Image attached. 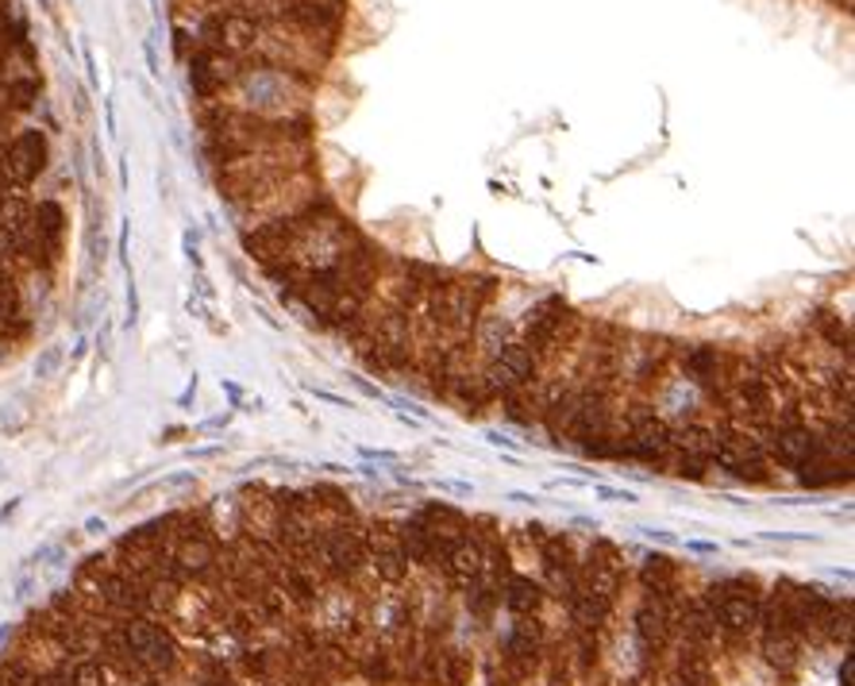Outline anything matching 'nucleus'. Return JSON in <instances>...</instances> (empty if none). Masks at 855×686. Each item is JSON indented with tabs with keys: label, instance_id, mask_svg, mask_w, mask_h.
I'll use <instances>...</instances> for the list:
<instances>
[{
	"label": "nucleus",
	"instance_id": "nucleus-13",
	"mask_svg": "<svg viewBox=\"0 0 855 686\" xmlns=\"http://www.w3.org/2000/svg\"><path fill=\"white\" fill-rule=\"evenodd\" d=\"M478 375H482V386H486L489 401H497V398H509V393L536 382L539 359L524 347V343H509V347H501V352L486 363V370H478Z\"/></svg>",
	"mask_w": 855,
	"mask_h": 686
},
{
	"label": "nucleus",
	"instance_id": "nucleus-31",
	"mask_svg": "<svg viewBox=\"0 0 855 686\" xmlns=\"http://www.w3.org/2000/svg\"><path fill=\"white\" fill-rule=\"evenodd\" d=\"M486 683H489V686H524V678L516 675V671L509 667L506 660H497V663H489V671H486Z\"/></svg>",
	"mask_w": 855,
	"mask_h": 686
},
{
	"label": "nucleus",
	"instance_id": "nucleus-16",
	"mask_svg": "<svg viewBox=\"0 0 855 686\" xmlns=\"http://www.w3.org/2000/svg\"><path fill=\"white\" fill-rule=\"evenodd\" d=\"M544 644H547V629L539 617H513V629L506 637L501 660L529 683V675H536L539 663H544Z\"/></svg>",
	"mask_w": 855,
	"mask_h": 686
},
{
	"label": "nucleus",
	"instance_id": "nucleus-20",
	"mask_svg": "<svg viewBox=\"0 0 855 686\" xmlns=\"http://www.w3.org/2000/svg\"><path fill=\"white\" fill-rule=\"evenodd\" d=\"M440 571H443V579H448V587H455V590L471 587V582L478 579V571H482V540H478V532L471 529L455 547H451L448 556H443Z\"/></svg>",
	"mask_w": 855,
	"mask_h": 686
},
{
	"label": "nucleus",
	"instance_id": "nucleus-22",
	"mask_svg": "<svg viewBox=\"0 0 855 686\" xmlns=\"http://www.w3.org/2000/svg\"><path fill=\"white\" fill-rule=\"evenodd\" d=\"M397 529V544L405 552V564L408 567H420V571H436V552H432V540L424 532L420 517H405V521H393Z\"/></svg>",
	"mask_w": 855,
	"mask_h": 686
},
{
	"label": "nucleus",
	"instance_id": "nucleus-33",
	"mask_svg": "<svg viewBox=\"0 0 855 686\" xmlns=\"http://www.w3.org/2000/svg\"><path fill=\"white\" fill-rule=\"evenodd\" d=\"M551 686H570V675L559 667V663H555V667H551Z\"/></svg>",
	"mask_w": 855,
	"mask_h": 686
},
{
	"label": "nucleus",
	"instance_id": "nucleus-18",
	"mask_svg": "<svg viewBox=\"0 0 855 686\" xmlns=\"http://www.w3.org/2000/svg\"><path fill=\"white\" fill-rule=\"evenodd\" d=\"M0 158H4V174H9L12 186H32L43 174V166H47V140H43V131L16 135L9 147L0 151Z\"/></svg>",
	"mask_w": 855,
	"mask_h": 686
},
{
	"label": "nucleus",
	"instance_id": "nucleus-8",
	"mask_svg": "<svg viewBox=\"0 0 855 686\" xmlns=\"http://www.w3.org/2000/svg\"><path fill=\"white\" fill-rule=\"evenodd\" d=\"M713 463L725 466L733 478H744V483H756V486L771 483V459H767V451L759 448V440L748 428H733L725 417H721V443L713 451Z\"/></svg>",
	"mask_w": 855,
	"mask_h": 686
},
{
	"label": "nucleus",
	"instance_id": "nucleus-11",
	"mask_svg": "<svg viewBox=\"0 0 855 686\" xmlns=\"http://www.w3.org/2000/svg\"><path fill=\"white\" fill-rule=\"evenodd\" d=\"M678 363H682L686 378H690L698 390H705V398L713 405H721L728 390V378H733V363L736 355L717 347V343H686L682 352H678Z\"/></svg>",
	"mask_w": 855,
	"mask_h": 686
},
{
	"label": "nucleus",
	"instance_id": "nucleus-6",
	"mask_svg": "<svg viewBox=\"0 0 855 686\" xmlns=\"http://www.w3.org/2000/svg\"><path fill=\"white\" fill-rule=\"evenodd\" d=\"M582 320L579 312L570 309L562 297H544V301L532 309L529 324H524V347H529L532 355L539 359V367H544L551 355H559L562 347H570L574 343V335H579Z\"/></svg>",
	"mask_w": 855,
	"mask_h": 686
},
{
	"label": "nucleus",
	"instance_id": "nucleus-12",
	"mask_svg": "<svg viewBox=\"0 0 855 686\" xmlns=\"http://www.w3.org/2000/svg\"><path fill=\"white\" fill-rule=\"evenodd\" d=\"M363 536H367V567L382 587L408 582L405 552L397 544V529L385 517H363Z\"/></svg>",
	"mask_w": 855,
	"mask_h": 686
},
{
	"label": "nucleus",
	"instance_id": "nucleus-14",
	"mask_svg": "<svg viewBox=\"0 0 855 686\" xmlns=\"http://www.w3.org/2000/svg\"><path fill=\"white\" fill-rule=\"evenodd\" d=\"M670 602L675 598L667 594H648L640 598V605H636V617H632V637L636 644H640V652H644L648 663H660L663 648L670 644V632H675V610H670Z\"/></svg>",
	"mask_w": 855,
	"mask_h": 686
},
{
	"label": "nucleus",
	"instance_id": "nucleus-28",
	"mask_svg": "<svg viewBox=\"0 0 855 686\" xmlns=\"http://www.w3.org/2000/svg\"><path fill=\"white\" fill-rule=\"evenodd\" d=\"M809 328H814V340H821L824 347H836V352L852 355V328H847V320H840L836 312L817 309L814 317H809Z\"/></svg>",
	"mask_w": 855,
	"mask_h": 686
},
{
	"label": "nucleus",
	"instance_id": "nucleus-32",
	"mask_svg": "<svg viewBox=\"0 0 855 686\" xmlns=\"http://www.w3.org/2000/svg\"><path fill=\"white\" fill-rule=\"evenodd\" d=\"M840 686H852V655H844L840 663Z\"/></svg>",
	"mask_w": 855,
	"mask_h": 686
},
{
	"label": "nucleus",
	"instance_id": "nucleus-24",
	"mask_svg": "<svg viewBox=\"0 0 855 686\" xmlns=\"http://www.w3.org/2000/svg\"><path fill=\"white\" fill-rule=\"evenodd\" d=\"M759 652H763L767 667L774 671H794L801 660V640L791 629H763L759 632Z\"/></svg>",
	"mask_w": 855,
	"mask_h": 686
},
{
	"label": "nucleus",
	"instance_id": "nucleus-15",
	"mask_svg": "<svg viewBox=\"0 0 855 686\" xmlns=\"http://www.w3.org/2000/svg\"><path fill=\"white\" fill-rule=\"evenodd\" d=\"M620 582H625V556L613 540H594L586 552V559H579V590L602 594L609 602H617Z\"/></svg>",
	"mask_w": 855,
	"mask_h": 686
},
{
	"label": "nucleus",
	"instance_id": "nucleus-5",
	"mask_svg": "<svg viewBox=\"0 0 855 686\" xmlns=\"http://www.w3.org/2000/svg\"><path fill=\"white\" fill-rule=\"evenodd\" d=\"M617 459L632 463H670V425L652 405H632L625 413V425L617 433Z\"/></svg>",
	"mask_w": 855,
	"mask_h": 686
},
{
	"label": "nucleus",
	"instance_id": "nucleus-35",
	"mask_svg": "<svg viewBox=\"0 0 855 686\" xmlns=\"http://www.w3.org/2000/svg\"><path fill=\"white\" fill-rule=\"evenodd\" d=\"M135 686H163V683H158V678L155 675H151V678H139V683Z\"/></svg>",
	"mask_w": 855,
	"mask_h": 686
},
{
	"label": "nucleus",
	"instance_id": "nucleus-9",
	"mask_svg": "<svg viewBox=\"0 0 855 686\" xmlns=\"http://www.w3.org/2000/svg\"><path fill=\"white\" fill-rule=\"evenodd\" d=\"M294 297L305 305V309L312 312V317L320 320V324L340 328V332H347V328L363 317V309H367V305H370V301H359V297H355V294H347V289H343L340 282L332 279V274H320V279H309L301 289H297Z\"/></svg>",
	"mask_w": 855,
	"mask_h": 686
},
{
	"label": "nucleus",
	"instance_id": "nucleus-34",
	"mask_svg": "<svg viewBox=\"0 0 855 686\" xmlns=\"http://www.w3.org/2000/svg\"><path fill=\"white\" fill-rule=\"evenodd\" d=\"M197 686H231L228 678H204V683H197Z\"/></svg>",
	"mask_w": 855,
	"mask_h": 686
},
{
	"label": "nucleus",
	"instance_id": "nucleus-17",
	"mask_svg": "<svg viewBox=\"0 0 855 686\" xmlns=\"http://www.w3.org/2000/svg\"><path fill=\"white\" fill-rule=\"evenodd\" d=\"M420 524L424 532H428V540H432V552H436V571H440L443 556H448L451 547L459 544V540L471 532V517L463 513V509L448 506V501H428V506L420 509Z\"/></svg>",
	"mask_w": 855,
	"mask_h": 686
},
{
	"label": "nucleus",
	"instance_id": "nucleus-19",
	"mask_svg": "<svg viewBox=\"0 0 855 686\" xmlns=\"http://www.w3.org/2000/svg\"><path fill=\"white\" fill-rule=\"evenodd\" d=\"M32 209L35 204L27 201L24 193H9V197H0V236L9 239L12 251L20 255H39V247H35V224H32Z\"/></svg>",
	"mask_w": 855,
	"mask_h": 686
},
{
	"label": "nucleus",
	"instance_id": "nucleus-3",
	"mask_svg": "<svg viewBox=\"0 0 855 686\" xmlns=\"http://www.w3.org/2000/svg\"><path fill=\"white\" fill-rule=\"evenodd\" d=\"M116 637H120V648L147 671V675H170L178 667V640L166 625H158L155 617H128V622L116 625Z\"/></svg>",
	"mask_w": 855,
	"mask_h": 686
},
{
	"label": "nucleus",
	"instance_id": "nucleus-2",
	"mask_svg": "<svg viewBox=\"0 0 855 686\" xmlns=\"http://www.w3.org/2000/svg\"><path fill=\"white\" fill-rule=\"evenodd\" d=\"M748 433L759 440V448L767 451V459L779 463V466H786V471H801V466L821 451L817 428L806 425L794 409H779L774 421H767V425H759V428H748Z\"/></svg>",
	"mask_w": 855,
	"mask_h": 686
},
{
	"label": "nucleus",
	"instance_id": "nucleus-27",
	"mask_svg": "<svg viewBox=\"0 0 855 686\" xmlns=\"http://www.w3.org/2000/svg\"><path fill=\"white\" fill-rule=\"evenodd\" d=\"M670 686H713V663H709V652L682 644L678 663H675V683Z\"/></svg>",
	"mask_w": 855,
	"mask_h": 686
},
{
	"label": "nucleus",
	"instance_id": "nucleus-7",
	"mask_svg": "<svg viewBox=\"0 0 855 686\" xmlns=\"http://www.w3.org/2000/svg\"><path fill=\"white\" fill-rule=\"evenodd\" d=\"M320 559L332 582L351 587L355 579L370 571L367 567V536H363V517L343 524H328L320 529Z\"/></svg>",
	"mask_w": 855,
	"mask_h": 686
},
{
	"label": "nucleus",
	"instance_id": "nucleus-26",
	"mask_svg": "<svg viewBox=\"0 0 855 686\" xmlns=\"http://www.w3.org/2000/svg\"><path fill=\"white\" fill-rule=\"evenodd\" d=\"M32 224H35V247H39V255L55 251L58 236H62V224H66L62 204H58V201H39L32 209Z\"/></svg>",
	"mask_w": 855,
	"mask_h": 686
},
{
	"label": "nucleus",
	"instance_id": "nucleus-4",
	"mask_svg": "<svg viewBox=\"0 0 855 686\" xmlns=\"http://www.w3.org/2000/svg\"><path fill=\"white\" fill-rule=\"evenodd\" d=\"M701 602L709 605L713 622H717V629L725 637H748L759 625V602H763V594H759L756 579H725V582H713Z\"/></svg>",
	"mask_w": 855,
	"mask_h": 686
},
{
	"label": "nucleus",
	"instance_id": "nucleus-21",
	"mask_svg": "<svg viewBox=\"0 0 855 686\" xmlns=\"http://www.w3.org/2000/svg\"><path fill=\"white\" fill-rule=\"evenodd\" d=\"M675 625H678V632H682V644L701 648V652H709V644H713L721 632L717 622H713V613H709V605L701 602V598L686 602L682 610L675 613Z\"/></svg>",
	"mask_w": 855,
	"mask_h": 686
},
{
	"label": "nucleus",
	"instance_id": "nucleus-23",
	"mask_svg": "<svg viewBox=\"0 0 855 686\" xmlns=\"http://www.w3.org/2000/svg\"><path fill=\"white\" fill-rule=\"evenodd\" d=\"M501 602H506V610L513 613V617H539L547 594H544V587H539L536 579L513 571L506 587H501Z\"/></svg>",
	"mask_w": 855,
	"mask_h": 686
},
{
	"label": "nucleus",
	"instance_id": "nucleus-1",
	"mask_svg": "<svg viewBox=\"0 0 855 686\" xmlns=\"http://www.w3.org/2000/svg\"><path fill=\"white\" fill-rule=\"evenodd\" d=\"M305 170H312V143H301V147L251 151V155L224 158L221 189L236 204H247V201L270 193L274 186H282V181H289L294 174H305Z\"/></svg>",
	"mask_w": 855,
	"mask_h": 686
},
{
	"label": "nucleus",
	"instance_id": "nucleus-25",
	"mask_svg": "<svg viewBox=\"0 0 855 686\" xmlns=\"http://www.w3.org/2000/svg\"><path fill=\"white\" fill-rule=\"evenodd\" d=\"M640 587H644L648 594L675 598L678 594V564L667 556H648L644 564H640Z\"/></svg>",
	"mask_w": 855,
	"mask_h": 686
},
{
	"label": "nucleus",
	"instance_id": "nucleus-29",
	"mask_svg": "<svg viewBox=\"0 0 855 686\" xmlns=\"http://www.w3.org/2000/svg\"><path fill=\"white\" fill-rule=\"evenodd\" d=\"M66 671H70L74 686H108V667L100 660H74V667Z\"/></svg>",
	"mask_w": 855,
	"mask_h": 686
},
{
	"label": "nucleus",
	"instance_id": "nucleus-10",
	"mask_svg": "<svg viewBox=\"0 0 855 686\" xmlns=\"http://www.w3.org/2000/svg\"><path fill=\"white\" fill-rule=\"evenodd\" d=\"M539 571H544V594L547 598H559L562 605L574 598L579 590V552H574V540L567 532H539Z\"/></svg>",
	"mask_w": 855,
	"mask_h": 686
},
{
	"label": "nucleus",
	"instance_id": "nucleus-30",
	"mask_svg": "<svg viewBox=\"0 0 855 686\" xmlns=\"http://www.w3.org/2000/svg\"><path fill=\"white\" fill-rule=\"evenodd\" d=\"M35 97H39V82H35V78L4 85V100H9V108H32Z\"/></svg>",
	"mask_w": 855,
	"mask_h": 686
}]
</instances>
